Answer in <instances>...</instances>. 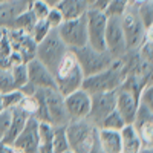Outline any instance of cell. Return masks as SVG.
<instances>
[{
	"instance_id": "obj_1",
	"label": "cell",
	"mask_w": 153,
	"mask_h": 153,
	"mask_svg": "<svg viewBox=\"0 0 153 153\" xmlns=\"http://www.w3.org/2000/svg\"><path fill=\"white\" fill-rule=\"evenodd\" d=\"M35 97L38 100V109L34 118L52 126H66L69 123L65 97L57 89H37Z\"/></svg>"
},
{
	"instance_id": "obj_18",
	"label": "cell",
	"mask_w": 153,
	"mask_h": 153,
	"mask_svg": "<svg viewBox=\"0 0 153 153\" xmlns=\"http://www.w3.org/2000/svg\"><path fill=\"white\" fill-rule=\"evenodd\" d=\"M55 8L61 12V16L65 20H71V19L84 16L91 6L84 0H60L55 5Z\"/></svg>"
},
{
	"instance_id": "obj_30",
	"label": "cell",
	"mask_w": 153,
	"mask_h": 153,
	"mask_svg": "<svg viewBox=\"0 0 153 153\" xmlns=\"http://www.w3.org/2000/svg\"><path fill=\"white\" fill-rule=\"evenodd\" d=\"M19 107L25 112V113H28L29 117H35V113H37V109H38V100L34 95H29V97H23L22 101L19 103Z\"/></svg>"
},
{
	"instance_id": "obj_10",
	"label": "cell",
	"mask_w": 153,
	"mask_h": 153,
	"mask_svg": "<svg viewBox=\"0 0 153 153\" xmlns=\"http://www.w3.org/2000/svg\"><path fill=\"white\" fill-rule=\"evenodd\" d=\"M104 43H106V51L115 60H120L126 55L127 45L123 32L121 17H107Z\"/></svg>"
},
{
	"instance_id": "obj_32",
	"label": "cell",
	"mask_w": 153,
	"mask_h": 153,
	"mask_svg": "<svg viewBox=\"0 0 153 153\" xmlns=\"http://www.w3.org/2000/svg\"><path fill=\"white\" fill-rule=\"evenodd\" d=\"M48 23H49V26L52 28V29H57L60 25L63 23V16H61V12L55 8V6H52L49 9V12H48V16H46V19H45Z\"/></svg>"
},
{
	"instance_id": "obj_8",
	"label": "cell",
	"mask_w": 153,
	"mask_h": 153,
	"mask_svg": "<svg viewBox=\"0 0 153 153\" xmlns=\"http://www.w3.org/2000/svg\"><path fill=\"white\" fill-rule=\"evenodd\" d=\"M57 32L71 51L87 45V25H86V14L76 19L63 20V23L57 28Z\"/></svg>"
},
{
	"instance_id": "obj_28",
	"label": "cell",
	"mask_w": 153,
	"mask_h": 153,
	"mask_svg": "<svg viewBox=\"0 0 153 153\" xmlns=\"http://www.w3.org/2000/svg\"><path fill=\"white\" fill-rule=\"evenodd\" d=\"M52 29L49 26V23L43 19V20H37L35 22V25H34V28H32V31H31V37H32V40L35 42V43H40L43 38L49 34V31Z\"/></svg>"
},
{
	"instance_id": "obj_14",
	"label": "cell",
	"mask_w": 153,
	"mask_h": 153,
	"mask_svg": "<svg viewBox=\"0 0 153 153\" xmlns=\"http://www.w3.org/2000/svg\"><path fill=\"white\" fill-rule=\"evenodd\" d=\"M26 66H28V81L34 84L37 89H57L52 72L42 61H38L34 57L26 63Z\"/></svg>"
},
{
	"instance_id": "obj_3",
	"label": "cell",
	"mask_w": 153,
	"mask_h": 153,
	"mask_svg": "<svg viewBox=\"0 0 153 153\" xmlns=\"http://www.w3.org/2000/svg\"><path fill=\"white\" fill-rule=\"evenodd\" d=\"M124 76H126V72H124V68H123V61L120 58V60H115L107 69L100 71L94 75L84 76L81 87L91 95L98 94V92L117 91L121 86Z\"/></svg>"
},
{
	"instance_id": "obj_27",
	"label": "cell",
	"mask_w": 153,
	"mask_h": 153,
	"mask_svg": "<svg viewBox=\"0 0 153 153\" xmlns=\"http://www.w3.org/2000/svg\"><path fill=\"white\" fill-rule=\"evenodd\" d=\"M124 126H126V123L117 109L112 110L100 124V127H103V129H112V130H121Z\"/></svg>"
},
{
	"instance_id": "obj_29",
	"label": "cell",
	"mask_w": 153,
	"mask_h": 153,
	"mask_svg": "<svg viewBox=\"0 0 153 153\" xmlns=\"http://www.w3.org/2000/svg\"><path fill=\"white\" fill-rule=\"evenodd\" d=\"M51 8H52V6H49L45 0H32V2L29 3V11L34 14V17L37 20L46 19V16H48V12H49Z\"/></svg>"
},
{
	"instance_id": "obj_41",
	"label": "cell",
	"mask_w": 153,
	"mask_h": 153,
	"mask_svg": "<svg viewBox=\"0 0 153 153\" xmlns=\"http://www.w3.org/2000/svg\"><path fill=\"white\" fill-rule=\"evenodd\" d=\"M121 153H129V152H121Z\"/></svg>"
},
{
	"instance_id": "obj_12",
	"label": "cell",
	"mask_w": 153,
	"mask_h": 153,
	"mask_svg": "<svg viewBox=\"0 0 153 153\" xmlns=\"http://www.w3.org/2000/svg\"><path fill=\"white\" fill-rule=\"evenodd\" d=\"M65 106L69 115V121L87 118L91 110V94L86 92L83 87L76 89L65 97Z\"/></svg>"
},
{
	"instance_id": "obj_42",
	"label": "cell",
	"mask_w": 153,
	"mask_h": 153,
	"mask_svg": "<svg viewBox=\"0 0 153 153\" xmlns=\"http://www.w3.org/2000/svg\"><path fill=\"white\" fill-rule=\"evenodd\" d=\"M0 110H2V104H0Z\"/></svg>"
},
{
	"instance_id": "obj_31",
	"label": "cell",
	"mask_w": 153,
	"mask_h": 153,
	"mask_svg": "<svg viewBox=\"0 0 153 153\" xmlns=\"http://www.w3.org/2000/svg\"><path fill=\"white\" fill-rule=\"evenodd\" d=\"M136 132L139 135L143 146H152L153 147V123H147L136 127Z\"/></svg>"
},
{
	"instance_id": "obj_5",
	"label": "cell",
	"mask_w": 153,
	"mask_h": 153,
	"mask_svg": "<svg viewBox=\"0 0 153 153\" xmlns=\"http://www.w3.org/2000/svg\"><path fill=\"white\" fill-rule=\"evenodd\" d=\"M69 52V48L63 43L57 29H51L49 34L35 46V58L54 74L60 61Z\"/></svg>"
},
{
	"instance_id": "obj_16",
	"label": "cell",
	"mask_w": 153,
	"mask_h": 153,
	"mask_svg": "<svg viewBox=\"0 0 153 153\" xmlns=\"http://www.w3.org/2000/svg\"><path fill=\"white\" fill-rule=\"evenodd\" d=\"M98 143L103 153H121L123 152V141L120 130L103 129L98 127Z\"/></svg>"
},
{
	"instance_id": "obj_19",
	"label": "cell",
	"mask_w": 153,
	"mask_h": 153,
	"mask_svg": "<svg viewBox=\"0 0 153 153\" xmlns=\"http://www.w3.org/2000/svg\"><path fill=\"white\" fill-rule=\"evenodd\" d=\"M120 133H121V141H123V152L136 153L143 147V143L139 139V135L133 127V124H126L120 130Z\"/></svg>"
},
{
	"instance_id": "obj_43",
	"label": "cell",
	"mask_w": 153,
	"mask_h": 153,
	"mask_svg": "<svg viewBox=\"0 0 153 153\" xmlns=\"http://www.w3.org/2000/svg\"><path fill=\"white\" fill-rule=\"evenodd\" d=\"M28 2H29V3H31V2H32V0H28Z\"/></svg>"
},
{
	"instance_id": "obj_7",
	"label": "cell",
	"mask_w": 153,
	"mask_h": 153,
	"mask_svg": "<svg viewBox=\"0 0 153 153\" xmlns=\"http://www.w3.org/2000/svg\"><path fill=\"white\" fill-rule=\"evenodd\" d=\"M121 25H123V32H124L126 45H127V52L129 51H136L144 42L147 29L144 28L143 22L139 20L135 5L130 3L129 8L126 9V12L121 16Z\"/></svg>"
},
{
	"instance_id": "obj_26",
	"label": "cell",
	"mask_w": 153,
	"mask_h": 153,
	"mask_svg": "<svg viewBox=\"0 0 153 153\" xmlns=\"http://www.w3.org/2000/svg\"><path fill=\"white\" fill-rule=\"evenodd\" d=\"M129 5H130L129 0H110L103 12L107 17H121L126 12V9L129 8Z\"/></svg>"
},
{
	"instance_id": "obj_24",
	"label": "cell",
	"mask_w": 153,
	"mask_h": 153,
	"mask_svg": "<svg viewBox=\"0 0 153 153\" xmlns=\"http://www.w3.org/2000/svg\"><path fill=\"white\" fill-rule=\"evenodd\" d=\"M12 83H14V89H20L25 83H28V66L26 63H19V65L12 66L9 69Z\"/></svg>"
},
{
	"instance_id": "obj_38",
	"label": "cell",
	"mask_w": 153,
	"mask_h": 153,
	"mask_svg": "<svg viewBox=\"0 0 153 153\" xmlns=\"http://www.w3.org/2000/svg\"><path fill=\"white\" fill-rule=\"evenodd\" d=\"M132 5H138V3H143V2H147V0H129Z\"/></svg>"
},
{
	"instance_id": "obj_34",
	"label": "cell",
	"mask_w": 153,
	"mask_h": 153,
	"mask_svg": "<svg viewBox=\"0 0 153 153\" xmlns=\"http://www.w3.org/2000/svg\"><path fill=\"white\" fill-rule=\"evenodd\" d=\"M11 123V109H2L0 110V141L3 139L8 127Z\"/></svg>"
},
{
	"instance_id": "obj_2",
	"label": "cell",
	"mask_w": 153,
	"mask_h": 153,
	"mask_svg": "<svg viewBox=\"0 0 153 153\" xmlns=\"http://www.w3.org/2000/svg\"><path fill=\"white\" fill-rule=\"evenodd\" d=\"M66 135L74 153H103L98 143V126L87 118L71 120L66 124Z\"/></svg>"
},
{
	"instance_id": "obj_35",
	"label": "cell",
	"mask_w": 153,
	"mask_h": 153,
	"mask_svg": "<svg viewBox=\"0 0 153 153\" xmlns=\"http://www.w3.org/2000/svg\"><path fill=\"white\" fill-rule=\"evenodd\" d=\"M0 153H23V152L19 150L17 147H14L12 144H3V143H0Z\"/></svg>"
},
{
	"instance_id": "obj_4",
	"label": "cell",
	"mask_w": 153,
	"mask_h": 153,
	"mask_svg": "<svg viewBox=\"0 0 153 153\" xmlns=\"http://www.w3.org/2000/svg\"><path fill=\"white\" fill-rule=\"evenodd\" d=\"M52 75L55 78L57 91L63 97H66L68 94L76 91V89H80L84 80V74L71 49L65 55V58L60 61V65L57 66Z\"/></svg>"
},
{
	"instance_id": "obj_13",
	"label": "cell",
	"mask_w": 153,
	"mask_h": 153,
	"mask_svg": "<svg viewBox=\"0 0 153 153\" xmlns=\"http://www.w3.org/2000/svg\"><path fill=\"white\" fill-rule=\"evenodd\" d=\"M38 121L34 117H29L26 120V124L16 138V141L12 143V146L22 150L23 153H37L38 150Z\"/></svg>"
},
{
	"instance_id": "obj_40",
	"label": "cell",
	"mask_w": 153,
	"mask_h": 153,
	"mask_svg": "<svg viewBox=\"0 0 153 153\" xmlns=\"http://www.w3.org/2000/svg\"><path fill=\"white\" fill-rule=\"evenodd\" d=\"M61 153H74V152H72V150L69 149V150H66V152H61Z\"/></svg>"
},
{
	"instance_id": "obj_17",
	"label": "cell",
	"mask_w": 153,
	"mask_h": 153,
	"mask_svg": "<svg viewBox=\"0 0 153 153\" xmlns=\"http://www.w3.org/2000/svg\"><path fill=\"white\" fill-rule=\"evenodd\" d=\"M29 118L28 113H25L19 106L12 107L11 109V123H9V127L8 130L3 136V139L0 143L3 144H12L16 141V138L19 136V133L22 132V129L25 127V124H26V120Z\"/></svg>"
},
{
	"instance_id": "obj_36",
	"label": "cell",
	"mask_w": 153,
	"mask_h": 153,
	"mask_svg": "<svg viewBox=\"0 0 153 153\" xmlns=\"http://www.w3.org/2000/svg\"><path fill=\"white\" fill-rule=\"evenodd\" d=\"M110 0H95V3L91 6V8H97V9H101V11H104V8L109 5Z\"/></svg>"
},
{
	"instance_id": "obj_23",
	"label": "cell",
	"mask_w": 153,
	"mask_h": 153,
	"mask_svg": "<svg viewBox=\"0 0 153 153\" xmlns=\"http://www.w3.org/2000/svg\"><path fill=\"white\" fill-rule=\"evenodd\" d=\"M136 6V14L139 17V20L143 22L144 28L146 29H152V25H153V5H152V0H147V2L143 3H138Z\"/></svg>"
},
{
	"instance_id": "obj_37",
	"label": "cell",
	"mask_w": 153,
	"mask_h": 153,
	"mask_svg": "<svg viewBox=\"0 0 153 153\" xmlns=\"http://www.w3.org/2000/svg\"><path fill=\"white\" fill-rule=\"evenodd\" d=\"M45 2H46V3L49 5V6H55V5H57V3L60 2V0H45Z\"/></svg>"
},
{
	"instance_id": "obj_9",
	"label": "cell",
	"mask_w": 153,
	"mask_h": 153,
	"mask_svg": "<svg viewBox=\"0 0 153 153\" xmlns=\"http://www.w3.org/2000/svg\"><path fill=\"white\" fill-rule=\"evenodd\" d=\"M86 25H87V45L98 51H106V25L107 16L101 9L89 8L86 12Z\"/></svg>"
},
{
	"instance_id": "obj_33",
	"label": "cell",
	"mask_w": 153,
	"mask_h": 153,
	"mask_svg": "<svg viewBox=\"0 0 153 153\" xmlns=\"http://www.w3.org/2000/svg\"><path fill=\"white\" fill-rule=\"evenodd\" d=\"M138 101L141 104H146L149 107H153V86L152 83L146 84L143 89H141V92H139V97H138Z\"/></svg>"
},
{
	"instance_id": "obj_39",
	"label": "cell",
	"mask_w": 153,
	"mask_h": 153,
	"mask_svg": "<svg viewBox=\"0 0 153 153\" xmlns=\"http://www.w3.org/2000/svg\"><path fill=\"white\" fill-rule=\"evenodd\" d=\"M84 2H86V3L89 5V6H92V5L95 3V0H84Z\"/></svg>"
},
{
	"instance_id": "obj_11",
	"label": "cell",
	"mask_w": 153,
	"mask_h": 153,
	"mask_svg": "<svg viewBox=\"0 0 153 153\" xmlns=\"http://www.w3.org/2000/svg\"><path fill=\"white\" fill-rule=\"evenodd\" d=\"M115 100H117V91L92 94L91 95V110H89L87 120L100 127L101 121L112 110H115Z\"/></svg>"
},
{
	"instance_id": "obj_20",
	"label": "cell",
	"mask_w": 153,
	"mask_h": 153,
	"mask_svg": "<svg viewBox=\"0 0 153 153\" xmlns=\"http://www.w3.org/2000/svg\"><path fill=\"white\" fill-rule=\"evenodd\" d=\"M52 132L54 126L40 121L38 124V150L37 153H54L52 152Z\"/></svg>"
},
{
	"instance_id": "obj_15",
	"label": "cell",
	"mask_w": 153,
	"mask_h": 153,
	"mask_svg": "<svg viewBox=\"0 0 153 153\" xmlns=\"http://www.w3.org/2000/svg\"><path fill=\"white\" fill-rule=\"evenodd\" d=\"M139 106L138 97L124 89H117V100H115V109L123 117L126 124H132L136 109Z\"/></svg>"
},
{
	"instance_id": "obj_6",
	"label": "cell",
	"mask_w": 153,
	"mask_h": 153,
	"mask_svg": "<svg viewBox=\"0 0 153 153\" xmlns=\"http://www.w3.org/2000/svg\"><path fill=\"white\" fill-rule=\"evenodd\" d=\"M72 54L75 55L76 61H78L84 76L94 75L100 71H104L115 61V58L107 51H98L92 48L91 45H84L81 48L72 49Z\"/></svg>"
},
{
	"instance_id": "obj_21",
	"label": "cell",
	"mask_w": 153,
	"mask_h": 153,
	"mask_svg": "<svg viewBox=\"0 0 153 153\" xmlns=\"http://www.w3.org/2000/svg\"><path fill=\"white\" fill-rule=\"evenodd\" d=\"M35 22H37V19L34 17V14L28 8L26 11L20 12V14L14 19V22H12V25H11V28H8V29H20V31H25V32H29L31 34Z\"/></svg>"
},
{
	"instance_id": "obj_25",
	"label": "cell",
	"mask_w": 153,
	"mask_h": 153,
	"mask_svg": "<svg viewBox=\"0 0 153 153\" xmlns=\"http://www.w3.org/2000/svg\"><path fill=\"white\" fill-rule=\"evenodd\" d=\"M22 98H23V94L19 89H12V91H8V92H0V104H2V109H12V107L19 106Z\"/></svg>"
},
{
	"instance_id": "obj_22",
	"label": "cell",
	"mask_w": 153,
	"mask_h": 153,
	"mask_svg": "<svg viewBox=\"0 0 153 153\" xmlns=\"http://www.w3.org/2000/svg\"><path fill=\"white\" fill-rule=\"evenodd\" d=\"M69 150V141L66 135V126H54L52 132V152L61 153Z\"/></svg>"
}]
</instances>
